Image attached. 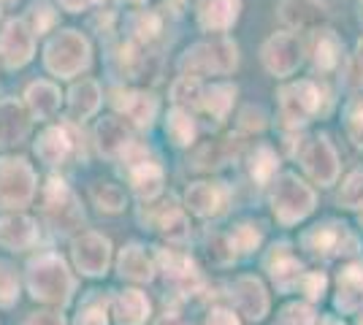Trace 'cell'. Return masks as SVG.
Returning <instances> with one entry per match:
<instances>
[{
	"instance_id": "2",
	"label": "cell",
	"mask_w": 363,
	"mask_h": 325,
	"mask_svg": "<svg viewBox=\"0 0 363 325\" xmlns=\"http://www.w3.org/2000/svg\"><path fill=\"white\" fill-rule=\"evenodd\" d=\"M46 68L60 79H71L90 65V44L76 30H62L46 44Z\"/></svg>"
},
{
	"instance_id": "8",
	"label": "cell",
	"mask_w": 363,
	"mask_h": 325,
	"mask_svg": "<svg viewBox=\"0 0 363 325\" xmlns=\"http://www.w3.org/2000/svg\"><path fill=\"white\" fill-rule=\"evenodd\" d=\"M303 247L312 249L320 258H336L358 252V239L339 222H323L303 233Z\"/></svg>"
},
{
	"instance_id": "17",
	"label": "cell",
	"mask_w": 363,
	"mask_h": 325,
	"mask_svg": "<svg viewBox=\"0 0 363 325\" xmlns=\"http://www.w3.org/2000/svg\"><path fill=\"white\" fill-rule=\"evenodd\" d=\"M35 239H38V228L30 217H0V244L6 249H28L35 244Z\"/></svg>"
},
{
	"instance_id": "9",
	"label": "cell",
	"mask_w": 363,
	"mask_h": 325,
	"mask_svg": "<svg viewBox=\"0 0 363 325\" xmlns=\"http://www.w3.org/2000/svg\"><path fill=\"white\" fill-rule=\"evenodd\" d=\"M44 212L57 231H74L84 219L79 203H76V195L68 190L62 179H49V185L44 190Z\"/></svg>"
},
{
	"instance_id": "42",
	"label": "cell",
	"mask_w": 363,
	"mask_h": 325,
	"mask_svg": "<svg viewBox=\"0 0 363 325\" xmlns=\"http://www.w3.org/2000/svg\"><path fill=\"white\" fill-rule=\"evenodd\" d=\"M347 133L355 147H363V103L350 108L347 114Z\"/></svg>"
},
{
	"instance_id": "51",
	"label": "cell",
	"mask_w": 363,
	"mask_h": 325,
	"mask_svg": "<svg viewBox=\"0 0 363 325\" xmlns=\"http://www.w3.org/2000/svg\"><path fill=\"white\" fill-rule=\"evenodd\" d=\"M361 219H363V212H361Z\"/></svg>"
},
{
	"instance_id": "6",
	"label": "cell",
	"mask_w": 363,
	"mask_h": 325,
	"mask_svg": "<svg viewBox=\"0 0 363 325\" xmlns=\"http://www.w3.org/2000/svg\"><path fill=\"white\" fill-rule=\"evenodd\" d=\"M122 155L128 163V176H130L136 195L144 201H152L163 190V169H160L157 157L141 144H128V149Z\"/></svg>"
},
{
	"instance_id": "25",
	"label": "cell",
	"mask_w": 363,
	"mask_h": 325,
	"mask_svg": "<svg viewBox=\"0 0 363 325\" xmlns=\"http://www.w3.org/2000/svg\"><path fill=\"white\" fill-rule=\"evenodd\" d=\"M95 136H98V147H101V152L106 157H114L125 152L128 149V144H130V133H128V127L122 120L117 117H106V120H101L98 122V130H95Z\"/></svg>"
},
{
	"instance_id": "29",
	"label": "cell",
	"mask_w": 363,
	"mask_h": 325,
	"mask_svg": "<svg viewBox=\"0 0 363 325\" xmlns=\"http://www.w3.org/2000/svg\"><path fill=\"white\" fill-rule=\"evenodd\" d=\"M120 274L133 282H150L155 268H152V261L147 258V252L138 247V244H128V247L120 252Z\"/></svg>"
},
{
	"instance_id": "11",
	"label": "cell",
	"mask_w": 363,
	"mask_h": 325,
	"mask_svg": "<svg viewBox=\"0 0 363 325\" xmlns=\"http://www.w3.org/2000/svg\"><path fill=\"white\" fill-rule=\"evenodd\" d=\"M111 244L101 233H82L74 241V263L84 277H101L106 274Z\"/></svg>"
},
{
	"instance_id": "3",
	"label": "cell",
	"mask_w": 363,
	"mask_h": 325,
	"mask_svg": "<svg viewBox=\"0 0 363 325\" xmlns=\"http://www.w3.org/2000/svg\"><path fill=\"white\" fill-rule=\"evenodd\" d=\"M35 193V173L25 157H0V209L28 206Z\"/></svg>"
},
{
	"instance_id": "28",
	"label": "cell",
	"mask_w": 363,
	"mask_h": 325,
	"mask_svg": "<svg viewBox=\"0 0 363 325\" xmlns=\"http://www.w3.org/2000/svg\"><path fill=\"white\" fill-rule=\"evenodd\" d=\"M117 106H120L133 122L141 125V127L152 125L155 114H157V101H155V95H150V93H125V95H120Z\"/></svg>"
},
{
	"instance_id": "45",
	"label": "cell",
	"mask_w": 363,
	"mask_h": 325,
	"mask_svg": "<svg viewBox=\"0 0 363 325\" xmlns=\"http://www.w3.org/2000/svg\"><path fill=\"white\" fill-rule=\"evenodd\" d=\"M25 325H65V320H62V314H57V312H35V314L28 317Z\"/></svg>"
},
{
	"instance_id": "19",
	"label": "cell",
	"mask_w": 363,
	"mask_h": 325,
	"mask_svg": "<svg viewBox=\"0 0 363 325\" xmlns=\"http://www.w3.org/2000/svg\"><path fill=\"white\" fill-rule=\"evenodd\" d=\"M336 307H339L342 312L363 309V263L347 266V268L339 274Z\"/></svg>"
},
{
	"instance_id": "50",
	"label": "cell",
	"mask_w": 363,
	"mask_h": 325,
	"mask_svg": "<svg viewBox=\"0 0 363 325\" xmlns=\"http://www.w3.org/2000/svg\"><path fill=\"white\" fill-rule=\"evenodd\" d=\"M358 62L363 65V38L358 41Z\"/></svg>"
},
{
	"instance_id": "33",
	"label": "cell",
	"mask_w": 363,
	"mask_h": 325,
	"mask_svg": "<svg viewBox=\"0 0 363 325\" xmlns=\"http://www.w3.org/2000/svg\"><path fill=\"white\" fill-rule=\"evenodd\" d=\"M171 98L179 103V106H201L203 103V90H201V81L196 76H184L177 79L174 90H171Z\"/></svg>"
},
{
	"instance_id": "32",
	"label": "cell",
	"mask_w": 363,
	"mask_h": 325,
	"mask_svg": "<svg viewBox=\"0 0 363 325\" xmlns=\"http://www.w3.org/2000/svg\"><path fill=\"white\" fill-rule=\"evenodd\" d=\"M233 98H236V87L233 84H212L206 93H203V108L217 117V120H223L228 114V108L233 106Z\"/></svg>"
},
{
	"instance_id": "37",
	"label": "cell",
	"mask_w": 363,
	"mask_h": 325,
	"mask_svg": "<svg viewBox=\"0 0 363 325\" xmlns=\"http://www.w3.org/2000/svg\"><path fill=\"white\" fill-rule=\"evenodd\" d=\"M163 233L168 236V241H187V236H190L187 217L182 215L179 209H168L163 215Z\"/></svg>"
},
{
	"instance_id": "46",
	"label": "cell",
	"mask_w": 363,
	"mask_h": 325,
	"mask_svg": "<svg viewBox=\"0 0 363 325\" xmlns=\"http://www.w3.org/2000/svg\"><path fill=\"white\" fill-rule=\"evenodd\" d=\"M206 325H239L236 314L228 309H212L209 317H206Z\"/></svg>"
},
{
	"instance_id": "12",
	"label": "cell",
	"mask_w": 363,
	"mask_h": 325,
	"mask_svg": "<svg viewBox=\"0 0 363 325\" xmlns=\"http://www.w3.org/2000/svg\"><path fill=\"white\" fill-rule=\"evenodd\" d=\"M301 163L303 169L309 171V176L320 182V185H333L339 176V157L333 152V147L328 144L325 136L309 139L301 147Z\"/></svg>"
},
{
	"instance_id": "23",
	"label": "cell",
	"mask_w": 363,
	"mask_h": 325,
	"mask_svg": "<svg viewBox=\"0 0 363 325\" xmlns=\"http://www.w3.org/2000/svg\"><path fill=\"white\" fill-rule=\"evenodd\" d=\"M101 106V87L92 81V79H84L79 81L74 90H71V98H68V117L79 122V120H87L92 117Z\"/></svg>"
},
{
	"instance_id": "10",
	"label": "cell",
	"mask_w": 363,
	"mask_h": 325,
	"mask_svg": "<svg viewBox=\"0 0 363 325\" xmlns=\"http://www.w3.org/2000/svg\"><path fill=\"white\" fill-rule=\"evenodd\" d=\"M303 60V47L298 35L293 33H277L263 44V62L274 76H290Z\"/></svg>"
},
{
	"instance_id": "22",
	"label": "cell",
	"mask_w": 363,
	"mask_h": 325,
	"mask_svg": "<svg viewBox=\"0 0 363 325\" xmlns=\"http://www.w3.org/2000/svg\"><path fill=\"white\" fill-rule=\"evenodd\" d=\"M147 314H150V301L141 290H125L114 298L117 325H144Z\"/></svg>"
},
{
	"instance_id": "16",
	"label": "cell",
	"mask_w": 363,
	"mask_h": 325,
	"mask_svg": "<svg viewBox=\"0 0 363 325\" xmlns=\"http://www.w3.org/2000/svg\"><path fill=\"white\" fill-rule=\"evenodd\" d=\"M160 263L166 268V277L171 285H177L182 293H196L201 287V274L190 258L179 252H160Z\"/></svg>"
},
{
	"instance_id": "5",
	"label": "cell",
	"mask_w": 363,
	"mask_h": 325,
	"mask_svg": "<svg viewBox=\"0 0 363 325\" xmlns=\"http://www.w3.org/2000/svg\"><path fill=\"white\" fill-rule=\"evenodd\" d=\"M315 209V193L296 173H285L274 190V215L282 225H293Z\"/></svg>"
},
{
	"instance_id": "49",
	"label": "cell",
	"mask_w": 363,
	"mask_h": 325,
	"mask_svg": "<svg viewBox=\"0 0 363 325\" xmlns=\"http://www.w3.org/2000/svg\"><path fill=\"white\" fill-rule=\"evenodd\" d=\"M320 325H345V323H339L336 317H325V320H323V323H320Z\"/></svg>"
},
{
	"instance_id": "27",
	"label": "cell",
	"mask_w": 363,
	"mask_h": 325,
	"mask_svg": "<svg viewBox=\"0 0 363 325\" xmlns=\"http://www.w3.org/2000/svg\"><path fill=\"white\" fill-rule=\"evenodd\" d=\"M28 106L38 120H49L60 108V90L52 81H35L28 87Z\"/></svg>"
},
{
	"instance_id": "52",
	"label": "cell",
	"mask_w": 363,
	"mask_h": 325,
	"mask_svg": "<svg viewBox=\"0 0 363 325\" xmlns=\"http://www.w3.org/2000/svg\"><path fill=\"white\" fill-rule=\"evenodd\" d=\"M361 325H363V323H361Z\"/></svg>"
},
{
	"instance_id": "44",
	"label": "cell",
	"mask_w": 363,
	"mask_h": 325,
	"mask_svg": "<svg viewBox=\"0 0 363 325\" xmlns=\"http://www.w3.org/2000/svg\"><path fill=\"white\" fill-rule=\"evenodd\" d=\"M160 30V22H157V16L155 14H141L136 16V33L138 38H152L155 33Z\"/></svg>"
},
{
	"instance_id": "18",
	"label": "cell",
	"mask_w": 363,
	"mask_h": 325,
	"mask_svg": "<svg viewBox=\"0 0 363 325\" xmlns=\"http://www.w3.org/2000/svg\"><path fill=\"white\" fill-rule=\"evenodd\" d=\"M184 203L190 206V212H196L201 217L220 215L225 206V190L220 185H212V182H196V185L187 187Z\"/></svg>"
},
{
	"instance_id": "47",
	"label": "cell",
	"mask_w": 363,
	"mask_h": 325,
	"mask_svg": "<svg viewBox=\"0 0 363 325\" xmlns=\"http://www.w3.org/2000/svg\"><path fill=\"white\" fill-rule=\"evenodd\" d=\"M92 3H98V0H60V6L65 11H82V8H87Z\"/></svg>"
},
{
	"instance_id": "14",
	"label": "cell",
	"mask_w": 363,
	"mask_h": 325,
	"mask_svg": "<svg viewBox=\"0 0 363 325\" xmlns=\"http://www.w3.org/2000/svg\"><path fill=\"white\" fill-rule=\"evenodd\" d=\"M233 298H236V309L242 312L247 320H263L269 312V295L263 290L260 279L255 277H242L233 287Z\"/></svg>"
},
{
	"instance_id": "38",
	"label": "cell",
	"mask_w": 363,
	"mask_h": 325,
	"mask_svg": "<svg viewBox=\"0 0 363 325\" xmlns=\"http://www.w3.org/2000/svg\"><path fill=\"white\" fill-rule=\"evenodd\" d=\"M19 295V279L14 268L0 261V307H11Z\"/></svg>"
},
{
	"instance_id": "31",
	"label": "cell",
	"mask_w": 363,
	"mask_h": 325,
	"mask_svg": "<svg viewBox=\"0 0 363 325\" xmlns=\"http://www.w3.org/2000/svg\"><path fill=\"white\" fill-rule=\"evenodd\" d=\"M92 201L98 203V209L101 212H111V215H117L125 209V190L120 185H111V182H98V185H92Z\"/></svg>"
},
{
	"instance_id": "1",
	"label": "cell",
	"mask_w": 363,
	"mask_h": 325,
	"mask_svg": "<svg viewBox=\"0 0 363 325\" xmlns=\"http://www.w3.org/2000/svg\"><path fill=\"white\" fill-rule=\"evenodd\" d=\"M28 287L35 301L62 307L74 293V277L57 255H41L28 266Z\"/></svg>"
},
{
	"instance_id": "4",
	"label": "cell",
	"mask_w": 363,
	"mask_h": 325,
	"mask_svg": "<svg viewBox=\"0 0 363 325\" xmlns=\"http://www.w3.org/2000/svg\"><path fill=\"white\" fill-rule=\"evenodd\" d=\"M236 44L228 41V38H217V41H206V44H198V47L187 49V55L182 57V71L190 76L193 74H228L236 68Z\"/></svg>"
},
{
	"instance_id": "20",
	"label": "cell",
	"mask_w": 363,
	"mask_h": 325,
	"mask_svg": "<svg viewBox=\"0 0 363 325\" xmlns=\"http://www.w3.org/2000/svg\"><path fill=\"white\" fill-rule=\"evenodd\" d=\"M239 16V0H201L198 19L206 30H228Z\"/></svg>"
},
{
	"instance_id": "40",
	"label": "cell",
	"mask_w": 363,
	"mask_h": 325,
	"mask_svg": "<svg viewBox=\"0 0 363 325\" xmlns=\"http://www.w3.org/2000/svg\"><path fill=\"white\" fill-rule=\"evenodd\" d=\"M282 325H315V312L306 304H290L282 312Z\"/></svg>"
},
{
	"instance_id": "7",
	"label": "cell",
	"mask_w": 363,
	"mask_h": 325,
	"mask_svg": "<svg viewBox=\"0 0 363 325\" xmlns=\"http://www.w3.org/2000/svg\"><path fill=\"white\" fill-rule=\"evenodd\" d=\"M320 106V93L312 81H296L288 84L279 93V108H282V122L288 127H301L306 125Z\"/></svg>"
},
{
	"instance_id": "30",
	"label": "cell",
	"mask_w": 363,
	"mask_h": 325,
	"mask_svg": "<svg viewBox=\"0 0 363 325\" xmlns=\"http://www.w3.org/2000/svg\"><path fill=\"white\" fill-rule=\"evenodd\" d=\"M166 133H168V139L174 141L177 147H187V144L193 141V136H196V125H193L190 111H184V108H174V111H168Z\"/></svg>"
},
{
	"instance_id": "26",
	"label": "cell",
	"mask_w": 363,
	"mask_h": 325,
	"mask_svg": "<svg viewBox=\"0 0 363 325\" xmlns=\"http://www.w3.org/2000/svg\"><path fill=\"white\" fill-rule=\"evenodd\" d=\"M279 11H282V19L288 22L290 28H296V30L315 28L323 19V6H320L318 0H288Z\"/></svg>"
},
{
	"instance_id": "35",
	"label": "cell",
	"mask_w": 363,
	"mask_h": 325,
	"mask_svg": "<svg viewBox=\"0 0 363 325\" xmlns=\"http://www.w3.org/2000/svg\"><path fill=\"white\" fill-rule=\"evenodd\" d=\"M336 62H339V38L331 30H325L315 49V65L320 71H331Z\"/></svg>"
},
{
	"instance_id": "21",
	"label": "cell",
	"mask_w": 363,
	"mask_h": 325,
	"mask_svg": "<svg viewBox=\"0 0 363 325\" xmlns=\"http://www.w3.org/2000/svg\"><path fill=\"white\" fill-rule=\"evenodd\" d=\"M28 114L16 101H0V144H16L28 136Z\"/></svg>"
},
{
	"instance_id": "24",
	"label": "cell",
	"mask_w": 363,
	"mask_h": 325,
	"mask_svg": "<svg viewBox=\"0 0 363 325\" xmlns=\"http://www.w3.org/2000/svg\"><path fill=\"white\" fill-rule=\"evenodd\" d=\"M71 152V136L65 127H49L35 141V155L44 160L46 166H60Z\"/></svg>"
},
{
	"instance_id": "15",
	"label": "cell",
	"mask_w": 363,
	"mask_h": 325,
	"mask_svg": "<svg viewBox=\"0 0 363 325\" xmlns=\"http://www.w3.org/2000/svg\"><path fill=\"white\" fill-rule=\"evenodd\" d=\"M266 268H269V274L272 279L277 282V287H282V290H290L293 285H298L303 277V266L298 263V258L290 252L288 244H274L272 252H269V258H266Z\"/></svg>"
},
{
	"instance_id": "43",
	"label": "cell",
	"mask_w": 363,
	"mask_h": 325,
	"mask_svg": "<svg viewBox=\"0 0 363 325\" xmlns=\"http://www.w3.org/2000/svg\"><path fill=\"white\" fill-rule=\"evenodd\" d=\"M301 287H303V293H306V298L318 301V298H323V290H325V277H323V274H318V271L303 274Z\"/></svg>"
},
{
	"instance_id": "34",
	"label": "cell",
	"mask_w": 363,
	"mask_h": 325,
	"mask_svg": "<svg viewBox=\"0 0 363 325\" xmlns=\"http://www.w3.org/2000/svg\"><path fill=\"white\" fill-rule=\"evenodd\" d=\"M277 166L279 163H277V155L272 152V147H257L255 152H252L250 173H252V179H257L260 185H266L274 173H277Z\"/></svg>"
},
{
	"instance_id": "13",
	"label": "cell",
	"mask_w": 363,
	"mask_h": 325,
	"mask_svg": "<svg viewBox=\"0 0 363 325\" xmlns=\"http://www.w3.org/2000/svg\"><path fill=\"white\" fill-rule=\"evenodd\" d=\"M33 49H35V41H33V30L28 28V22L11 19L3 28V35H0V57H3V62L9 68H22L33 57Z\"/></svg>"
},
{
	"instance_id": "36",
	"label": "cell",
	"mask_w": 363,
	"mask_h": 325,
	"mask_svg": "<svg viewBox=\"0 0 363 325\" xmlns=\"http://www.w3.org/2000/svg\"><path fill=\"white\" fill-rule=\"evenodd\" d=\"M228 241H230L233 252L247 255V252L257 249V244H260V231H257V225H239L236 231L228 236Z\"/></svg>"
},
{
	"instance_id": "41",
	"label": "cell",
	"mask_w": 363,
	"mask_h": 325,
	"mask_svg": "<svg viewBox=\"0 0 363 325\" xmlns=\"http://www.w3.org/2000/svg\"><path fill=\"white\" fill-rule=\"evenodd\" d=\"M76 325H106V307L98 304V301H90L84 309L79 312Z\"/></svg>"
},
{
	"instance_id": "48",
	"label": "cell",
	"mask_w": 363,
	"mask_h": 325,
	"mask_svg": "<svg viewBox=\"0 0 363 325\" xmlns=\"http://www.w3.org/2000/svg\"><path fill=\"white\" fill-rule=\"evenodd\" d=\"M157 325H187L182 317H177V314H163L160 320H157Z\"/></svg>"
},
{
	"instance_id": "39",
	"label": "cell",
	"mask_w": 363,
	"mask_h": 325,
	"mask_svg": "<svg viewBox=\"0 0 363 325\" xmlns=\"http://www.w3.org/2000/svg\"><path fill=\"white\" fill-rule=\"evenodd\" d=\"M339 201L345 203V206H358L363 201V171H352L350 173L345 187H342Z\"/></svg>"
}]
</instances>
